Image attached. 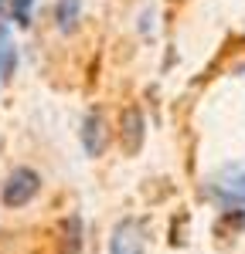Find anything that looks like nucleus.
I'll return each instance as SVG.
<instances>
[{"instance_id": "423d86ee", "label": "nucleus", "mask_w": 245, "mask_h": 254, "mask_svg": "<svg viewBox=\"0 0 245 254\" xmlns=\"http://www.w3.org/2000/svg\"><path fill=\"white\" fill-rule=\"evenodd\" d=\"M245 231V210L242 207H228L218 220H215V237H218V244H232L235 237Z\"/></svg>"}, {"instance_id": "1a4fd4ad", "label": "nucleus", "mask_w": 245, "mask_h": 254, "mask_svg": "<svg viewBox=\"0 0 245 254\" xmlns=\"http://www.w3.org/2000/svg\"><path fill=\"white\" fill-rule=\"evenodd\" d=\"M14 64H17V51L3 41V44H0V85L14 75Z\"/></svg>"}, {"instance_id": "6e6552de", "label": "nucleus", "mask_w": 245, "mask_h": 254, "mask_svg": "<svg viewBox=\"0 0 245 254\" xmlns=\"http://www.w3.org/2000/svg\"><path fill=\"white\" fill-rule=\"evenodd\" d=\"M79 7H82V0H58V7H55V20H58L61 31H72V27H75V20H79Z\"/></svg>"}, {"instance_id": "f03ea898", "label": "nucleus", "mask_w": 245, "mask_h": 254, "mask_svg": "<svg viewBox=\"0 0 245 254\" xmlns=\"http://www.w3.org/2000/svg\"><path fill=\"white\" fill-rule=\"evenodd\" d=\"M41 190V176L31 170V166H17L14 173L3 180V187H0V200H3V207H10V210H17L24 203H31Z\"/></svg>"}, {"instance_id": "39448f33", "label": "nucleus", "mask_w": 245, "mask_h": 254, "mask_svg": "<svg viewBox=\"0 0 245 254\" xmlns=\"http://www.w3.org/2000/svg\"><path fill=\"white\" fill-rule=\"evenodd\" d=\"M106 142H109L106 119H102L99 112H89V116L82 119V146H85V153H89V156H102Z\"/></svg>"}, {"instance_id": "0eeeda50", "label": "nucleus", "mask_w": 245, "mask_h": 254, "mask_svg": "<svg viewBox=\"0 0 245 254\" xmlns=\"http://www.w3.org/2000/svg\"><path fill=\"white\" fill-rule=\"evenodd\" d=\"M58 241H61L58 254H79L82 251V220L79 217H65L58 224Z\"/></svg>"}, {"instance_id": "20e7f679", "label": "nucleus", "mask_w": 245, "mask_h": 254, "mask_svg": "<svg viewBox=\"0 0 245 254\" xmlns=\"http://www.w3.org/2000/svg\"><path fill=\"white\" fill-rule=\"evenodd\" d=\"M143 139H146V122H143V112L140 105H129L122 109L120 116V146L126 156H136L143 149Z\"/></svg>"}, {"instance_id": "9d476101", "label": "nucleus", "mask_w": 245, "mask_h": 254, "mask_svg": "<svg viewBox=\"0 0 245 254\" xmlns=\"http://www.w3.org/2000/svg\"><path fill=\"white\" fill-rule=\"evenodd\" d=\"M31 3H34V0H10V17L17 20V24H27V17H31Z\"/></svg>"}, {"instance_id": "7ed1b4c3", "label": "nucleus", "mask_w": 245, "mask_h": 254, "mask_svg": "<svg viewBox=\"0 0 245 254\" xmlns=\"http://www.w3.org/2000/svg\"><path fill=\"white\" fill-rule=\"evenodd\" d=\"M146 251V227L136 217H122L113 227L109 237V254H143Z\"/></svg>"}, {"instance_id": "f257e3e1", "label": "nucleus", "mask_w": 245, "mask_h": 254, "mask_svg": "<svg viewBox=\"0 0 245 254\" xmlns=\"http://www.w3.org/2000/svg\"><path fill=\"white\" fill-rule=\"evenodd\" d=\"M208 196H215L225 207L245 203V163H225L208 180Z\"/></svg>"}]
</instances>
